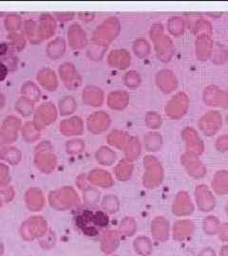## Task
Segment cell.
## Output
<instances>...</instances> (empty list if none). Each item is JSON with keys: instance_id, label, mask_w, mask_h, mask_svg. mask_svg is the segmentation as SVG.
<instances>
[{"instance_id": "1", "label": "cell", "mask_w": 228, "mask_h": 256, "mask_svg": "<svg viewBox=\"0 0 228 256\" xmlns=\"http://www.w3.org/2000/svg\"><path fill=\"white\" fill-rule=\"evenodd\" d=\"M74 222L84 236L97 238L108 228L109 218L102 210L84 209L75 216Z\"/></svg>"}]
</instances>
